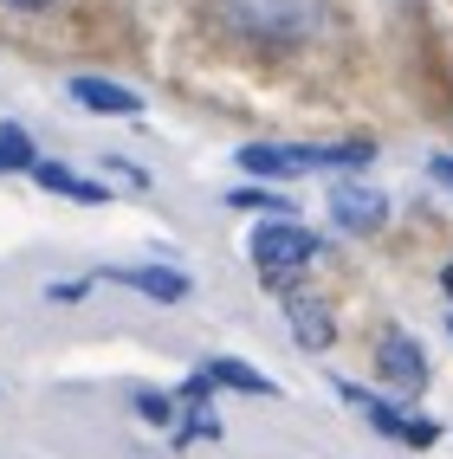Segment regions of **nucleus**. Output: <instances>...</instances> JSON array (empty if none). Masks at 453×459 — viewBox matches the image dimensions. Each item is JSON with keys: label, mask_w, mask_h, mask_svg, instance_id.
Segmentation results:
<instances>
[{"label": "nucleus", "mask_w": 453, "mask_h": 459, "mask_svg": "<svg viewBox=\"0 0 453 459\" xmlns=\"http://www.w3.org/2000/svg\"><path fill=\"white\" fill-rule=\"evenodd\" d=\"M221 33L247 39V46H298L318 33V0H214Z\"/></svg>", "instance_id": "f257e3e1"}, {"label": "nucleus", "mask_w": 453, "mask_h": 459, "mask_svg": "<svg viewBox=\"0 0 453 459\" xmlns=\"http://www.w3.org/2000/svg\"><path fill=\"white\" fill-rule=\"evenodd\" d=\"M247 253H253L259 279H266L272 291H292V272H298V265H311V259L324 253V239H318L311 227H298V221H259Z\"/></svg>", "instance_id": "f03ea898"}, {"label": "nucleus", "mask_w": 453, "mask_h": 459, "mask_svg": "<svg viewBox=\"0 0 453 459\" xmlns=\"http://www.w3.org/2000/svg\"><path fill=\"white\" fill-rule=\"evenodd\" d=\"M376 369H382V382H396L402 394H421V388H428V356H421V343H414V336H402V330H388L382 343H376Z\"/></svg>", "instance_id": "7ed1b4c3"}, {"label": "nucleus", "mask_w": 453, "mask_h": 459, "mask_svg": "<svg viewBox=\"0 0 453 459\" xmlns=\"http://www.w3.org/2000/svg\"><path fill=\"white\" fill-rule=\"evenodd\" d=\"M110 285H130L143 298H156V304H181L195 285H188V272H175V265H110L104 272Z\"/></svg>", "instance_id": "20e7f679"}, {"label": "nucleus", "mask_w": 453, "mask_h": 459, "mask_svg": "<svg viewBox=\"0 0 453 459\" xmlns=\"http://www.w3.org/2000/svg\"><path fill=\"white\" fill-rule=\"evenodd\" d=\"M330 221L350 227V233H376L388 221V201L370 188H330Z\"/></svg>", "instance_id": "39448f33"}, {"label": "nucleus", "mask_w": 453, "mask_h": 459, "mask_svg": "<svg viewBox=\"0 0 453 459\" xmlns=\"http://www.w3.org/2000/svg\"><path fill=\"white\" fill-rule=\"evenodd\" d=\"M337 394H344V402H350V408H356L362 420H370V427H376L382 440H408V414H402L396 402H382V394L356 388V382H337Z\"/></svg>", "instance_id": "423d86ee"}, {"label": "nucleus", "mask_w": 453, "mask_h": 459, "mask_svg": "<svg viewBox=\"0 0 453 459\" xmlns=\"http://www.w3.org/2000/svg\"><path fill=\"white\" fill-rule=\"evenodd\" d=\"M285 317H292V336L305 350H330V336H337V324H330V311L318 298H305V291H285Z\"/></svg>", "instance_id": "0eeeda50"}, {"label": "nucleus", "mask_w": 453, "mask_h": 459, "mask_svg": "<svg viewBox=\"0 0 453 459\" xmlns=\"http://www.w3.org/2000/svg\"><path fill=\"white\" fill-rule=\"evenodd\" d=\"M72 98L84 104V110H98V117H136L143 110V98L130 84H110V78H72Z\"/></svg>", "instance_id": "6e6552de"}, {"label": "nucleus", "mask_w": 453, "mask_h": 459, "mask_svg": "<svg viewBox=\"0 0 453 459\" xmlns=\"http://www.w3.org/2000/svg\"><path fill=\"white\" fill-rule=\"evenodd\" d=\"M26 175H33L46 195H65V201H84V207L110 201V188H104V181H84V175H78V169H65V162H33Z\"/></svg>", "instance_id": "1a4fd4ad"}, {"label": "nucleus", "mask_w": 453, "mask_h": 459, "mask_svg": "<svg viewBox=\"0 0 453 459\" xmlns=\"http://www.w3.org/2000/svg\"><path fill=\"white\" fill-rule=\"evenodd\" d=\"M201 376L214 382V388H240V394H279V388H272V376H259L253 362H240V356H207Z\"/></svg>", "instance_id": "9d476101"}, {"label": "nucleus", "mask_w": 453, "mask_h": 459, "mask_svg": "<svg viewBox=\"0 0 453 459\" xmlns=\"http://www.w3.org/2000/svg\"><path fill=\"white\" fill-rule=\"evenodd\" d=\"M292 156H298L305 175H318V169H362L376 149L370 143H305V149H292Z\"/></svg>", "instance_id": "9b49d317"}, {"label": "nucleus", "mask_w": 453, "mask_h": 459, "mask_svg": "<svg viewBox=\"0 0 453 459\" xmlns=\"http://www.w3.org/2000/svg\"><path fill=\"white\" fill-rule=\"evenodd\" d=\"M240 169L259 175V181H292V175H305V169H298V156H292V149H279V143H247V149H240Z\"/></svg>", "instance_id": "f8f14e48"}, {"label": "nucleus", "mask_w": 453, "mask_h": 459, "mask_svg": "<svg viewBox=\"0 0 453 459\" xmlns=\"http://www.w3.org/2000/svg\"><path fill=\"white\" fill-rule=\"evenodd\" d=\"M227 207H247V213H272V221H298V201H285L279 188H233Z\"/></svg>", "instance_id": "ddd939ff"}, {"label": "nucleus", "mask_w": 453, "mask_h": 459, "mask_svg": "<svg viewBox=\"0 0 453 459\" xmlns=\"http://www.w3.org/2000/svg\"><path fill=\"white\" fill-rule=\"evenodd\" d=\"M195 440H221V414L207 402H188V414H181V427H175V446H195Z\"/></svg>", "instance_id": "4468645a"}, {"label": "nucleus", "mask_w": 453, "mask_h": 459, "mask_svg": "<svg viewBox=\"0 0 453 459\" xmlns=\"http://www.w3.org/2000/svg\"><path fill=\"white\" fill-rule=\"evenodd\" d=\"M33 162H39L33 136H26L20 124H0V175H7V169H33Z\"/></svg>", "instance_id": "2eb2a0df"}, {"label": "nucleus", "mask_w": 453, "mask_h": 459, "mask_svg": "<svg viewBox=\"0 0 453 459\" xmlns=\"http://www.w3.org/2000/svg\"><path fill=\"white\" fill-rule=\"evenodd\" d=\"M136 414H143L149 427H175V402H169V394H156V388H136Z\"/></svg>", "instance_id": "dca6fc26"}, {"label": "nucleus", "mask_w": 453, "mask_h": 459, "mask_svg": "<svg viewBox=\"0 0 453 459\" xmlns=\"http://www.w3.org/2000/svg\"><path fill=\"white\" fill-rule=\"evenodd\" d=\"M46 298L52 304H78L84 298V279H58V285H46Z\"/></svg>", "instance_id": "f3484780"}, {"label": "nucleus", "mask_w": 453, "mask_h": 459, "mask_svg": "<svg viewBox=\"0 0 453 459\" xmlns=\"http://www.w3.org/2000/svg\"><path fill=\"white\" fill-rule=\"evenodd\" d=\"M428 175L440 181V188H453V162H447V156H434V162H428Z\"/></svg>", "instance_id": "a211bd4d"}, {"label": "nucleus", "mask_w": 453, "mask_h": 459, "mask_svg": "<svg viewBox=\"0 0 453 459\" xmlns=\"http://www.w3.org/2000/svg\"><path fill=\"white\" fill-rule=\"evenodd\" d=\"M440 291H447V298H453V265H447V272H440Z\"/></svg>", "instance_id": "6ab92c4d"}, {"label": "nucleus", "mask_w": 453, "mask_h": 459, "mask_svg": "<svg viewBox=\"0 0 453 459\" xmlns=\"http://www.w3.org/2000/svg\"><path fill=\"white\" fill-rule=\"evenodd\" d=\"M7 7H46V0H7Z\"/></svg>", "instance_id": "aec40b11"}, {"label": "nucleus", "mask_w": 453, "mask_h": 459, "mask_svg": "<svg viewBox=\"0 0 453 459\" xmlns=\"http://www.w3.org/2000/svg\"><path fill=\"white\" fill-rule=\"evenodd\" d=\"M447 330H453V324H447Z\"/></svg>", "instance_id": "412c9836"}]
</instances>
